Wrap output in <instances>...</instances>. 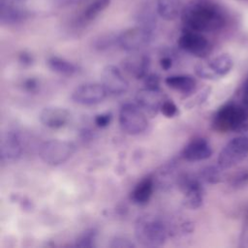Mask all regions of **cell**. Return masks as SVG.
Segmentation results:
<instances>
[{
    "label": "cell",
    "mask_w": 248,
    "mask_h": 248,
    "mask_svg": "<svg viewBox=\"0 0 248 248\" xmlns=\"http://www.w3.org/2000/svg\"><path fill=\"white\" fill-rule=\"evenodd\" d=\"M181 16L187 29L200 33L218 31L226 23L221 7L210 0H192L183 8Z\"/></svg>",
    "instance_id": "obj_1"
},
{
    "label": "cell",
    "mask_w": 248,
    "mask_h": 248,
    "mask_svg": "<svg viewBox=\"0 0 248 248\" xmlns=\"http://www.w3.org/2000/svg\"><path fill=\"white\" fill-rule=\"evenodd\" d=\"M168 228L156 216L145 215L140 217L135 225V237L144 247H158L168 238Z\"/></svg>",
    "instance_id": "obj_2"
},
{
    "label": "cell",
    "mask_w": 248,
    "mask_h": 248,
    "mask_svg": "<svg viewBox=\"0 0 248 248\" xmlns=\"http://www.w3.org/2000/svg\"><path fill=\"white\" fill-rule=\"evenodd\" d=\"M213 124L222 132H246L248 131V108L244 105L228 104L218 110Z\"/></svg>",
    "instance_id": "obj_3"
},
{
    "label": "cell",
    "mask_w": 248,
    "mask_h": 248,
    "mask_svg": "<svg viewBox=\"0 0 248 248\" xmlns=\"http://www.w3.org/2000/svg\"><path fill=\"white\" fill-rule=\"evenodd\" d=\"M75 150V144L71 141L50 140L41 145L39 156L46 165L57 166L66 162L74 154Z\"/></svg>",
    "instance_id": "obj_4"
},
{
    "label": "cell",
    "mask_w": 248,
    "mask_h": 248,
    "mask_svg": "<svg viewBox=\"0 0 248 248\" xmlns=\"http://www.w3.org/2000/svg\"><path fill=\"white\" fill-rule=\"evenodd\" d=\"M154 34L155 32L137 25L116 35V45L126 51H138L152 42Z\"/></svg>",
    "instance_id": "obj_5"
},
{
    "label": "cell",
    "mask_w": 248,
    "mask_h": 248,
    "mask_svg": "<svg viewBox=\"0 0 248 248\" xmlns=\"http://www.w3.org/2000/svg\"><path fill=\"white\" fill-rule=\"evenodd\" d=\"M146 114L138 106L131 103L121 107L119 111V124L128 135H139L147 128Z\"/></svg>",
    "instance_id": "obj_6"
},
{
    "label": "cell",
    "mask_w": 248,
    "mask_h": 248,
    "mask_svg": "<svg viewBox=\"0 0 248 248\" xmlns=\"http://www.w3.org/2000/svg\"><path fill=\"white\" fill-rule=\"evenodd\" d=\"M248 157V137L239 136L231 140L220 151L217 159L222 169H230Z\"/></svg>",
    "instance_id": "obj_7"
},
{
    "label": "cell",
    "mask_w": 248,
    "mask_h": 248,
    "mask_svg": "<svg viewBox=\"0 0 248 248\" xmlns=\"http://www.w3.org/2000/svg\"><path fill=\"white\" fill-rule=\"evenodd\" d=\"M177 45L184 51L200 58L206 57L212 48L210 42L203 35L187 28L179 36Z\"/></svg>",
    "instance_id": "obj_8"
},
{
    "label": "cell",
    "mask_w": 248,
    "mask_h": 248,
    "mask_svg": "<svg viewBox=\"0 0 248 248\" xmlns=\"http://www.w3.org/2000/svg\"><path fill=\"white\" fill-rule=\"evenodd\" d=\"M107 94L108 92L102 83L87 82L79 85L74 90L72 99L79 105L92 106L101 103L107 97Z\"/></svg>",
    "instance_id": "obj_9"
},
{
    "label": "cell",
    "mask_w": 248,
    "mask_h": 248,
    "mask_svg": "<svg viewBox=\"0 0 248 248\" xmlns=\"http://www.w3.org/2000/svg\"><path fill=\"white\" fill-rule=\"evenodd\" d=\"M101 83L108 94L118 96L127 92L129 83L120 70L113 65L106 66L101 74Z\"/></svg>",
    "instance_id": "obj_10"
},
{
    "label": "cell",
    "mask_w": 248,
    "mask_h": 248,
    "mask_svg": "<svg viewBox=\"0 0 248 248\" xmlns=\"http://www.w3.org/2000/svg\"><path fill=\"white\" fill-rule=\"evenodd\" d=\"M181 190L183 191V205L189 209H198L203 202V188L201 181L195 177L185 176L181 178Z\"/></svg>",
    "instance_id": "obj_11"
},
{
    "label": "cell",
    "mask_w": 248,
    "mask_h": 248,
    "mask_svg": "<svg viewBox=\"0 0 248 248\" xmlns=\"http://www.w3.org/2000/svg\"><path fill=\"white\" fill-rule=\"evenodd\" d=\"M137 105L143 110L145 114L154 117L161 108L164 96L159 89H151L144 87L136 94Z\"/></svg>",
    "instance_id": "obj_12"
},
{
    "label": "cell",
    "mask_w": 248,
    "mask_h": 248,
    "mask_svg": "<svg viewBox=\"0 0 248 248\" xmlns=\"http://www.w3.org/2000/svg\"><path fill=\"white\" fill-rule=\"evenodd\" d=\"M22 152V145L20 138L17 133L9 131L2 136L0 144L1 160L3 162H15L16 161Z\"/></svg>",
    "instance_id": "obj_13"
},
{
    "label": "cell",
    "mask_w": 248,
    "mask_h": 248,
    "mask_svg": "<svg viewBox=\"0 0 248 248\" xmlns=\"http://www.w3.org/2000/svg\"><path fill=\"white\" fill-rule=\"evenodd\" d=\"M70 116V112L64 108L47 107L41 111L40 120L49 129H60L68 124Z\"/></svg>",
    "instance_id": "obj_14"
},
{
    "label": "cell",
    "mask_w": 248,
    "mask_h": 248,
    "mask_svg": "<svg viewBox=\"0 0 248 248\" xmlns=\"http://www.w3.org/2000/svg\"><path fill=\"white\" fill-rule=\"evenodd\" d=\"M182 155L189 162L203 161L212 155V148L206 140L199 138L193 140L185 146Z\"/></svg>",
    "instance_id": "obj_15"
},
{
    "label": "cell",
    "mask_w": 248,
    "mask_h": 248,
    "mask_svg": "<svg viewBox=\"0 0 248 248\" xmlns=\"http://www.w3.org/2000/svg\"><path fill=\"white\" fill-rule=\"evenodd\" d=\"M110 4V0H90L80 11L77 21L80 25H86L93 21Z\"/></svg>",
    "instance_id": "obj_16"
},
{
    "label": "cell",
    "mask_w": 248,
    "mask_h": 248,
    "mask_svg": "<svg viewBox=\"0 0 248 248\" xmlns=\"http://www.w3.org/2000/svg\"><path fill=\"white\" fill-rule=\"evenodd\" d=\"M27 11L1 0V22L6 25H15L24 21L28 17Z\"/></svg>",
    "instance_id": "obj_17"
},
{
    "label": "cell",
    "mask_w": 248,
    "mask_h": 248,
    "mask_svg": "<svg viewBox=\"0 0 248 248\" xmlns=\"http://www.w3.org/2000/svg\"><path fill=\"white\" fill-rule=\"evenodd\" d=\"M150 66V59L148 56L144 54L135 55L127 58L123 67L126 69L128 73L133 75L136 78H143L148 74V69Z\"/></svg>",
    "instance_id": "obj_18"
},
{
    "label": "cell",
    "mask_w": 248,
    "mask_h": 248,
    "mask_svg": "<svg viewBox=\"0 0 248 248\" xmlns=\"http://www.w3.org/2000/svg\"><path fill=\"white\" fill-rule=\"evenodd\" d=\"M182 0H157L156 10L158 16L165 20L170 21L181 16L183 11Z\"/></svg>",
    "instance_id": "obj_19"
},
{
    "label": "cell",
    "mask_w": 248,
    "mask_h": 248,
    "mask_svg": "<svg viewBox=\"0 0 248 248\" xmlns=\"http://www.w3.org/2000/svg\"><path fill=\"white\" fill-rule=\"evenodd\" d=\"M166 84L183 94H191L196 89V79L188 75L170 76L165 79Z\"/></svg>",
    "instance_id": "obj_20"
},
{
    "label": "cell",
    "mask_w": 248,
    "mask_h": 248,
    "mask_svg": "<svg viewBox=\"0 0 248 248\" xmlns=\"http://www.w3.org/2000/svg\"><path fill=\"white\" fill-rule=\"evenodd\" d=\"M157 15V10H155L149 3L143 4L137 13L136 18L138 25L155 32L158 23Z\"/></svg>",
    "instance_id": "obj_21"
},
{
    "label": "cell",
    "mask_w": 248,
    "mask_h": 248,
    "mask_svg": "<svg viewBox=\"0 0 248 248\" xmlns=\"http://www.w3.org/2000/svg\"><path fill=\"white\" fill-rule=\"evenodd\" d=\"M154 190V181L151 177H146L142 179L131 193L130 199L133 202L137 204H144L146 203Z\"/></svg>",
    "instance_id": "obj_22"
},
{
    "label": "cell",
    "mask_w": 248,
    "mask_h": 248,
    "mask_svg": "<svg viewBox=\"0 0 248 248\" xmlns=\"http://www.w3.org/2000/svg\"><path fill=\"white\" fill-rule=\"evenodd\" d=\"M46 64L52 72L65 77H72L78 71V68L75 64L57 56L49 57L46 61Z\"/></svg>",
    "instance_id": "obj_23"
},
{
    "label": "cell",
    "mask_w": 248,
    "mask_h": 248,
    "mask_svg": "<svg viewBox=\"0 0 248 248\" xmlns=\"http://www.w3.org/2000/svg\"><path fill=\"white\" fill-rule=\"evenodd\" d=\"M210 70L215 74L217 78L227 75L233 66L232 57L227 53L219 54L207 62Z\"/></svg>",
    "instance_id": "obj_24"
},
{
    "label": "cell",
    "mask_w": 248,
    "mask_h": 248,
    "mask_svg": "<svg viewBox=\"0 0 248 248\" xmlns=\"http://www.w3.org/2000/svg\"><path fill=\"white\" fill-rule=\"evenodd\" d=\"M223 170L218 166H207L201 170V179L207 183L216 184L223 180Z\"/></svg>",
    "instance_id": "obj_25"
},
{
    "label": "cell",
    "mask_w": 248,
    "mask_h": 248,
    "mask_svg": "<svg viewBox=\"0 0 248 248\" xmlns=\"http://www.w3.org/2000/svg\"><path fill=\"white\" fill-rule=\"evenodd\" d=\"M96 231L93 229L86 230L83 232L76 240V246L78 247H92L96 239Z\"/></svg>",
    "instance_id": "obj_26"
},
{
    "label": "cell",
    "mask_w": 248,
    "mask_h": 248,
    "mask_svg": "<svg viewBox=\"0 0 248 248\" xmlns=\"http://www.w3.org/2000/svg\"><path fill=\"white\" fill-rule=\"evenodd\" d=\"M209 93H210V88L209 87H206V88L202 89L195 97H193L191 100L187 101V103L184 105V107L186 108H192L194 107H197V106L202 104L207 99Z\"/></svg>",
    "instance_id": "obj_27"
},
{
    "label": "cell",
    "mask_w": 248,
    "mask_h": 248,
    "mask_svg": "<svg viewBox=\"0 0 248 248\" xmlns=\"http://www.w3.org/2000/svg\"><path fill=\"white\" fill-rule=\"evenodd\" d=\"M231 185L233 188L239 189L248 185V170H242L235 173L231 180Z\"/></svg>",
    "instance_id": "obj_28"
},
{
    "label": "cell",
    "mask_w": 248,
    "mask_h": 248,
    "mask_svg": "<svg viewBox=\"0 0 248 248\" xmlns=\"http://www.w3.org/2000/svg\"><path fill=\"white\" fill-rule=\"evenodd\" d=\"M195 72H196L197 76H199L200 78H204V79H215V78H218L215 76V74L210 70V68L207 65V63H200V64L196 65Z\"/></svg>",
    "instance_id": "obj_29"
},
{
    "label": "cell",
    "mask_w": 248,
    "mask_h": 248,
    "mask_svg": "<svg viewBox=\"0 0 248 248\" xmlns=\"http://www.w3.org/2000/svg\"><path fill=\"white\" fill-rule=\"evenodd\" d=\"M160 111L166 117H173L174 115L177 114L178 109L176 105L171 100H165L161 106Z\"/></svg>",
    "instance_id": "obj_30"
},
{
    "label": "cell",
    "mask_w": 248,
    "mask_h": 248,
    "mask_svg": "<svg viewBox=\"0 0 248 248\" xmlns=\"http://www.w3.org/2000/svg\"><path fill=\"white\" fill-rule=\"evenodd\" d=\"M144 84L145 87L147 88H151V89H159V85H160V78L157 75L155 74H150L147 75L144 78Z\"/></svg>",
    "instance_id": "obj_31"
},
{
    "label": "cell",
    "mask_w": 248,
    "mask_h": 248,
    "mask_svg": "<svg viewBox=\"0 0 248 248\" xmlns=\"http://www.w3.org/2000/svg\"><path fill=\"white\" fill-rule=\"evenodd\" d=\"M110 120H111V114L108 112L98 114V115H96V117L94 119L95 124L100 128L107 127L110 123Z\"/></svg>",
    "instance_id": "obj_32"
},
{
    "label": "cell",
    "mask_w": 248,
    "mask_h": 248,
    "mask_svg": "<svg viewBox=\"0 0 248 248\" xmlns=\"http://www.w3.org/2000/svg\"><path fill=\"white\" fill-rule=\"evenodd\" d=\"M110 246L120 247V248H130V247H134L135 244L125 237H116L114 240H112V243L110 244Z\"/></svg>",
    "instance_id": "obj_33"
},
{
    "label": "cell",
    "mask_w": 248,
    "mask_h": 248,
    "mask_svg": "<svg viewBox=\"0 0 248 248\" xmlns=\"http://www.w3.org/2000/svg\"><path fill=\"white\" fill-rule=\"evenodd\" d=\"M23 87L25 88L26 91H29V92H34L37 90L38 88V82L35 78H28L24 81L23 83Z\"/></svg>",
    "instance_id": "obj_34"
},
{
    "label": "cell",
    "mask_w": 248,
    "mask_h": 248,
    "mask_svg": "<svg viewBox=\"0 0 248 248\" xmlns=\"http://www.w3.org/2000/svg\"><path fill=\"white\" fill-rule=\"evenodd\" d=\"M160 65H161V68H162L163 70L168 71V70L171 67V65H172V60H171V58H170V56L165 55V56H163V57L161 58V60H160Z\"/></svg>",
    "instance_id": "obj_35"
},
{
    "label": "cell",
    "mask_w": 248,
    "mask_h": 248,
    "mask_svg": "<svg viewBox=\"0 0 248 248\" xmlns=\"http://www.w3.org/2000/svg\"><path fill=\"white\" fill-rule=\"evenodd\" d=\"M82 0H55V2L62 7H67V6H71V5H75V4H78L79 2H81Z\"/></svg>",
    "instance_id": "obj_36"
},
{
    "label": "cell",
    "mask_w": 248,
    "mask_h": 248,
    "mask_svg": "<svg viewBox=\"0 0 248 248\" xmlns=\"http://www.w3.org/2000/svg\"><path fill=\"white\" fill-rule=\"evenodd\" d=\"M19 60L21 63H23L24 65H30L32 63V56L29 53L23 52L20 54L19 56Z\"/></svg>",
    "instance_id": "obj_37"
},
{
    "label": "cell",
    "mask_w": 248,
    "mask_h": 248,
    "mask_svg": "<svg viewBox=\"0 0 248 248\" xmlns=\"http://www.w3.org/2000/svg\"><path fill=\"white\" fill-rule=\"evenodd\" d=\"M242 105L248 108V80L245 82L242 93Z\"/></svg>",
    "instance_id": "obj_38"
},
{
    "label": "cell",
    "mask_w": 248,
    "mask_h": 248,
    "mask_svg": "<svg viewBox=\"0 0 248 248\" xmlns=\"http://www.w3.org/2000/svg\"><path fill=\"white\" fill-rule=\"evenodd\" d=\"M246 225L243 228V232L241 233V241L243 242V245H248V219H246Z\"/></svg>",
    "instance_id": "obj_39"
},
{
    "label": "cell",
    "mask_w": 248,
    "mask_h": 248,
    "mask_svg": "<svg viewBox=\"0 0 248 248\" xmlns=\"http://www.w3.org/2000/svg\"><path fill=\"white\" fill-rule=\"evenodd\" d=\"M247 219H248V212H247Z\"/></svg>",
    "instance_id": "obj_40"
},
{
    "label": "cell",
    "mask_w": 248,
    "mask_h": 248,
    "mask_svg": "<svg viewBox=\"0 0 248 248\" xmlns=\"http://www.w3.org/2000/svg\"><path fill=\"white\" fill-rule=\"evenodd\" d=\"M17 1H22V0H17Z\"/></svg>",
    "instance_id": "obj_41"
}]
</instances>
